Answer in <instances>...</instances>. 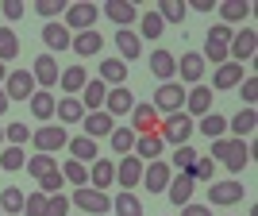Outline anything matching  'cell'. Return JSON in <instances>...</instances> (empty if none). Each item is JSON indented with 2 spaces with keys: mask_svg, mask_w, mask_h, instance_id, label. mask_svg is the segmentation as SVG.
Wrapping results in <instances>:
<instances>
[{
  "mask_svg": "<svg viewBox=\"0 0 258 216\" xmlns=\"http://www.w3.org/2000/svg\"><path fill=\"white\" fill-rule=\"evenodd\" d=\"M0 8H4V20L8 23H16V20H23V0H4V4H0Z\"/></svg>",
  "mask_w": 258,
  "mask_h": 216,
  "instance_id": "cell-54",
  "label": "cell"
},
{
  "mask_svg": "<svg viewBox=\"0 0 258 216\" xmlns=\"http://www.w3.org/2000/svg\"><path fill=\"white\" fill-rule=\"evenodd\" d=\"M193 128H197V131H205V135H208V143H212V139H224V135H227V120L220 116V112H208V116H201V120H197Z\"/></svg>",
  "mask_w": 258,
  "mask_h": 216,
  "instance_id": "cell-32",
  "label": "cell"
},
{
  "mask_svg": "<svg viewBox=\"0 0 258 216\" xmlns=\"http://www.w3.org/2000/svg\"><path fill=\"white\" fill-rule=\"evenodd\" d=\"M66 147H70V154H74L77 162H93V158H100V154H97V139H89V135H77V139H70Z\"/></svg>",
  "mask_w": 258,
  "mask_h": 216,
  "instance_id": "cell-37",
  "label": "cell"
},
{
  "mask_svg": "<svg viewBox=\"0 0 258 216\" xmlns=\"http://www.w3.org/2000/svg\"><path fill=\"white\" fill-rule=\"evenodd\" d=\"M0 143H4V128H0Z\"/></svg>",
  "mask_w": 258,
  "mask_h": 216,
  "instance_id": "cell-59",
  "label": "cell"
},
{
  "mask_svg": "<svg viewBox=\"0 0 258 216\" xmlns=\"http://www.w3.org/2000/svg\"><path fill=\"white\" fill-rule=\"evenodd\" d=\"M193 131H197V128H193V116H185V112H170L166 120H158L162 143H173V147H185Z\"/></svg>",
  "mask_w": 258,
  "mask_h": 216,
  "instance_id": "cell-2",
  "label": "cell"
},
{
  "mask_svg": "<svg viewBox=\"0 0 258 216\" xmlns=\"http://www.w3.org/2000/svg\"><path fill=\"white\" fill-rule=\"evenodd\" d=\"M100 81H104L108 89L123 85V81H127V66L119 62V58H104V62H100Z\"/></svg>",
  "mask_w": 258,
  "mask_h": 216,
  "instance_id": "cell-34",
  "label": "cell"
},
{
  "mask_svg": "<svg viewBox=\"0 0 258 216\" xmlns=\"http://www.w3.org/2000/svg\"><path fill=\"white\" fill-rule=\"evenodd\" d=\"M231 27H224V23H216L212 31L205 35V54H201V58H205V62H212V66H224L227 62V43H231Z\"/></svg>",
  "mask_w": 258,
  "mask_h": 216,
  "instance_id": "cell-4",
  "label": "cell"
},
{
  "mask_svg": "<svg viewBox=\"0 0 258 216\" xmlns=\"http://www.w3.org/2000/svg\"><path fill=\"white\" fill-rule=\"evenodd\" d=\"M35 77L31 70H8V77H4V93H8V100H31L35 97Z\"/></svg>",
  "mask_w": 258,
  "mask_h": 216,
  "instance_id": "cell-7",
  "label": "cell"
},
{
  "mask_svg": "<svg viewBox=\"0 0 258 216\" xmlns=\"http://www.w3.org/2000/svg\"><path fill=\"white\" fill-rule=\"evenodd\" d=\"M177 74H181V81H189V85H201V77H205V58L197 50L181 54V62H177Z\"/></svg>",
  "mask_w": 258,
  "mask_h": 216,
  "instance_id": "cell-24",
  "label": "cell"
},
{
  "mask_svg": "<svg viewBox=\"0 0 258 216\" xmlns=\"http://www.w3.org/2000/svg\"><path fill=\"white\" fill-rule=\"evenodd\" d=\"M43 216H70V197L66 193H50L46 197V212Z\"/></svg>",
  "mask_w": 258,
  "mask_h": 216,
  "instance_id": "cell-49",
  "label": "cell"
},
{
  "mask_svg": "<svg viewBox=\"0 0 258 216\" xmlns=\"http://www.w3.org/2000/svg\"><path fill=\"white\" fill-rule=\"evenodd\" d=\"M4 77H8V66H4V62H0V81H4Z\"/></svg>",
  "mask_w": 258,
  "mask_h": 216,
  "instance_id": "cell-58",
  "label": "cell"
},
{
  "mask_svg": "<svg viewBox=\"0 0 258 216\" xmlns=\"http://www.w3.org/2000/svg\"><path fill=\"white\" fill-rule=\"evenodd\" d=\"M23 189H16V185H8V189H0V212L4 216H20L23 212Z\"/></svg>",
  "mask_w": 258,
  "mask_h": 216,
  "instance_id": "cell-38",
  "label": "cell"
},
{
  "mask_svg": "<svg viewBox=\"0 0 258 216\" xmlns=\"http://www.w3.org/2000/svg\"><path fill=\"white\" fill-rule=\"evenodd\" d=\"M20 54V39H16V31L12 27H0V62H12Z\"/></svg>",
  "mask_w": 258,
  "mask_h": 216,
  "instance_id": "cell-44",
  "label": "cell"
},
{
  "mask_svg": "<svg viewBox=\"0 0 258 216\" xmlns=\"http://www.w3.org/2000/svg\"><path fill=\"white\" fill-rule=\"evenodd\" d=\"M158 108L151 104V100H135V108H131V131L135 135H151V131H158Z\"/></svg>",
  "mask_w": 258,
  "mask_h": 216,
  "instance_id": "cell-10",
  "label": "cell"
},
{
  "mask_svg": "<svg viewBox=\"0 0 258 216\" xmlns=\"http://www.w3.org/2000/svg\"><path fill=\"white\" fill-rule=\"evenodd\" d=\"M39 189H43L46 197H50V193H62V189H66V178H62V170H50V174H43V178H39Z\"/></svg>",
  "mask_w": 258,
  "mask_h": 216,
  "instance_id": "cell-48",
  "label": "cell"
},
{
  "mask_svg": "<svg viewBox=\"0 0 258 216\" xmlns=\"http://www.w3.org/2000/svg\"><path fill=\"white\" fill-rule=\"evenodd\" d=\"M193 189H197V182H193V174H189V170H181L177 178H170V185H166V193H170V201L177 208L193 201Z\"/></svg>",
  "mask_w": 258,
  "mask_h": 216,
  "instance_id": "cell-17",
  "label": "cell"
},
{
  "mask_svg": "<svg viewBox=\"0 0 258 216\" xmlns=\"http://www.w3.org/2000/svg\"><path fill=\"white\" fill-rule=\"evenodd\" d=\"M151 104L158 108V116H162V112H166V116H170V112H181V104H185V89H181V81H162Z\"/></svg>",
  "mask_w": 258,
  "mask_h": 216,
  "instance_id": "cell-8",
  "label": "cell"
},
{
  "mask_svg": "<svg viewBox=\"0 0 258 216\" xmlns=\"http://www.w3.org/2000/svg\"><path fill=\"white\" fill-rule=\"evenodd\" d=\"M8 104H12V100H8V93H4V85H0V116L8 112Z\"/></svg>",
  "mask_w": 258,
  "mask_h": 216,
  "instance_id": "cell-57",
  "label": "cell"
},
{
  "mask_svg": "<svg viewBox=\"0 0 258 216\" xmlns=\"http://www.w3.org/2000/svg\"><path fill=\"white\" fill-rule=\"evenodd\" d=\"M116 46H119V62H135L143 54V39L131 27H123V31H116Z\"/></svg>",
  "mask_w": 258,
  "mask_h": 216,
  "instance_id": "cell-26",
  "label": "cell"
},
{
  "mask_svg": "<svg viewBox=\"0 0 258 216\" xmlns=\"http://www.w3.org/2000/svg\"><path fill=\"white\" fill-rule=\"evenodd\" d=\"M254 50H258V31L254 27H243V31H235L231 35V43H227V62H250L254 58Z\"/></svg>",
  "mask_w": 258,
  "mask_h": 216,
  "instance_id": "cell-6",
  "label": "cell"
},
{
  "mask_svg": "<svg viewBox=\"0 0 258 216\" xmlns=\"http://www.w3.org/2000/svg\"><path fill=\"white\" fill-rule=\"evenodd\" d=\"M100 46H104V39H100L97 31H81V35H74L70 50H77L81 58H93V54H100Z\"/></svg>",
  "mask_w": 258,
  "mask_h": 216,
  "instance_id": "cell-33",
  "label": "cell"
},
{
  "mask_svg": "<svg viewBox=\"0 0 258 216\" xmlns=\"http://www.w3.org/2000/svg\"><path fill=\"white\" fill-rule=\"evenodd\" d=\"M151 74L158 77V81H173V74H177V58H173L170 50H154L151 54Z\"/></svg>",
  "mask_w": 258,
  "mask_h": 216,
  "instance_id": "cell-28",
  "label": "cell"
},
{
  "mask_svg": "<svg viewBox=\"0 0 258 216\" xmlns=\"http://www.w3.org/2000/svg\"><path fill=\"white\" fill-rule=\"evenodd\" d=\"M108 139H112V151H116V154H131V147H135V131H131V128H112Z\"/></svg>",
  "mask_w": 258,
  "mask_h": 216,
  "instance_id": "cell-43",
  "label": "cell"
},
{
  "mask_svg": "<svg viewBox=\"0 0 258 216\" xmlns=\"http://www.w3.org/2000/svg\"><path fill=\"white\" fill-rule=\"evenodd\" d=\"M4 139H8L12 147H23V143L31 139V128H27V124H8V128H4Z\"/></svg>",
  "mask_w": 258,
  "mask_h": 216,
  "instance_id": "cell-50",
  "label": "cell"
},
{
  "mask_svg": "<svg viewBox=\"0 0 258 216\" xmlns=\"http://www.w3.org/2000/svg\"><path fill=\"white\" fill-rule=\"evenodd\" d=\"M27 108H31V116L39 120V124H46V120L54 116V108H58V97H54L50 89H35V97L27 100Z\"/></svg>",
  "mask_w": 258,
  "mask_h": 216,
  "instance_id": "cell-21",
  "label": "cell"
},
{
  "mask_svg": "<svg viewBox=\"0 0 258 216\" xmlns=\"http://www.w3.org/2000/svg\"><path fill=\"white\" fill-rule=\"evenodd\" d=\"M104 97H108V85L100 81V77H93V81H85V89L77 93V100L85 104V112H100L104 108Z\"/></svg>",
  "mask_w": 258,
  "mask_h": 216,
  "instance_id": "cell-19",
  "label": "cell"
},
{
  "mask_svg": "<svg viewBox=\"0 0 258 216\" xmlns=\"http://www.w3.org/2000/svg\"><path fill=\"white\" fill-rule=\"evenodd\" d=\"M197 158H201V154H197L193 147H189V143L173 151V166H177V170H193V162H197Z\"/></svg>",
  "mask_w": 258,
  "mask_h": 216,
  "instance_id": "cell-52",
  "label": "cell"
},
{
  "mask_svg": "<svg viewBox=\"0 0 258 216\" xmlns=\"http://www.w3.org/2000/svg\"><path fill=\"white\" fill-rule=\"evenodd\" d=\"M43 43H46V54H54V50H70V43H74V35L66 31V23H46L43 27Z\"/></svg>",
  "mask_w": 258,
  "mask_h": 216,
  "instance_id": "cell-23",
  "label": "cell"
},
{
  "mask_svg": "<svg viewBox=\"0 0 258 216\" xmlns=\"http://www.w3.org/2000/svg\"><path fill=\"white\" fill-rule=\"evenodd\" d=\"M81 124H85V135H89V139H100V135H112V128H116V120L108 116L104 108H100V112H85V120H81Z\"/></svg>",
  "mask_w": 258,
  "mask_h": 216,
  "instance_id": "cell-25",
  "label": "cell"
},
{
  "mask_svg": "<svg viewBox=\"0 0 258 216\" xmlns=\"http://www.w3.org/2000/svg\"><path fill=\"white\" fill-rule=\"evenodd\" d=\"M0 216H4V212H0Z\"/></svg>",
  "mask_w": 258,
  "mask_h": 216,
  "instance_id": "cell-60",
  "label": "cell"
},
{
  "mask_svg": "<svg viewBox=\"0 0 258 216\" xmlns=\"http://www.w3.org/2000/svg\"><path fill=\"white\" fill-rule=\"evenodd\" d=\"M81 212H93V216H104V212H112V197L104 193V189H93V185H77L74 189V197H70Z\"/></svg>",
  "mask_w": 258,
  "mask_h": 216,
  "instance_id": "cell-3",
  "label": "cell"
},
{
  "mask_svg": "<svg viewBox=\"0 0 258 216\" xmlns=\"http://www.w3.org/2000/svg\"><path fill=\"white\" fill-rule=\"evenodd\" d=\"M66 8H70L66 0H39V4H35V12H39V16H43L46 23H54V20H58V16H62Z\"/></svg>",
  "mask_w": 258,
  "mask_h": 216,
  "instance_id": "cell-46",
  "label": "cell"
},
{
  "mask_svg": "<svg viewBox=\"0 0 258 216\" xmlns=\"http://www.w3.org/2000/svg\"><path fill=\"white\" fill-rule=\"evenodd\" d=\"M143 166H147V162L135 158V154H119V166H116V182H119V189H135V185L143 182Z\"/></svg>",
  "mask_w": 258,
  "mask_h": 216,
  "instance_id": "cell-13",
  "label": "cell"
},
{
  "mask_svg": "<svg viewBox=\"0 0 258 216\" xmlns=\"http://www.w3.org/2000/svg\"><path fill=\"white\" fill-rule=\"evenodd\" d=\"M131 108H135V93H131L127 85H112V89H108L104 112H108L112 120H116V116H131Z\"/></svg>",
  "mask_w": 258,
  "mask_h": 216,
  "instance_id": "cell-12",
  "label": "cell"
},
{
  "mask_svg": "<svg viewBox=\"0 0 258 216\" xmlns=\"http://www.w3.org/2000/svg\"><path fill=\"white\" fill-rule=\"evenodd\" d=\"M23 166H27V154H23V147H4V151H0V170H23Z\"/></svg>",
  "mask_w": 258,
  "mask_h": 216,
  "instance_id": "cell-42",
  "label": "cell"
},
{
  "mask_svg": "<svg viewBox=\"0 0 258 216\" xmlns=\"http://www.w3.org/2000/svg\"><path fill=\"white\" fill-rule=\"evenodd\" d=\"M104 16L116 23L119 31H123V27H131V23L139 20V8H135L131 0H108V4H104Z\"/></svg>",
  "mask_w": 258,
  "mask_h": 216,
  "instance_id": "cell-16",
  "label": "cell"
},
{
  "mask_svg": "<svg viewBox=\"0 0 258 216\" xmlns=\"http://www.w3.org/2000/svg\"><path fill=\"white\" fill-rule=\"evenodd\" d=\"M97 16H100V8H97V4H89V0H81V4H70V8H66V31H70V35L93 31Z\"/></svg>",
  "mask_w": 258,
  "mask_h": 216,
  "instance_id": "cell-5",
  "label": "cell"
},
{
  "mask_svg": "<svg viewBox=\"0 0 258 216\" xmlns=\"http://www.w3.org/2000/svg\"><path fill=\"white\" fill-rule=\"evenodd\" d=\"M85 81H89V70H85V66H70V70H62V77H58V85H62L70 97H77V93L85 89Z\"/></svg>",
  "mask_w": 258,
  "mask_h": 216,
  "instance_id": "cell-30",
  "label": "cell"
},
{
  "mask_svg": "<svg viewBox=\"0 0 258 216\" xmlns=\"http://www.w3.org/2000/svg\"><path fill=\"white\" fill-rule=\"evenodd\" d=\"M112 182H116V162L112 158H93L89 185H93V189H112Z\"/></svg>",
  "mask_w": 258,
  "mask_h": 216,
  "instance_id": "cell-22",
  "label": "cell"
},
{
  "mask_svg": "<svg viewBox=\"0 0 258 216\" xmlns=\"http://www.w3.org/2000/svg\"><path fill=\"white\" fill-rule=\"evenodd\" d=\"M162 135L158 131H151V135H135V147H131V154L135 158H143V162H154V158H162Z\"/></svg>",
  "mask_w": 258,
  "mask_h": 216,
  "instance_id": "cell-20",
  "label": "cell"
},
{
  "mask_svg": "<svg viewBox=\"0 0 258 216\" xmlns=\"http://www.w3.org/2000/svg\"><path fill=\"white\" fill-rule=\"evenodd\" d=\"M31 77H35V85H43V89L58 85V77H62L58 58H54V54H39V58H35V66H31Z\"/></svg>",
  "mask_w": 258,
  "mask_h": 216,
  "instance_id": "cell-15",
  "label": "cell"
},
{
  "mask_svg": "<svg viewBox=\"0 0 258 216\" xmlns=\"http://www.w3.org/2000/svg\"><path fill=\"white\" fill-rule=\"evenodd\" d=\"M46 212V193L43 189H35V193L23 197V216H43Z\"/></svg>",
  "mask_w": 258,
  "mask_h": 216,
  "instance_id": "cell-47",
  "label": "cell"
},
{
  "mask_svg": "<svg viewBox=\"0 0 258 216\" xmlns=\"http://www.w3.org/2000/svg\"><path fill=\"white\" fill-rule=\"evenodd\" d=\"M216 8H220V16H224V27H227V23H243L250 16L247 0H224V4H216Z\"/></svg>",
  "mask_w": 258,
  "mask_h": 216,
  "instance_id": "cell-36",
  "label": "cell"
},
{
  "mask_svg": "<svg viewBox=\"0 0 258 216\" xmlns=\"http://www.w3.org/2000/svg\"><path fill=\"white\" fill-rule=\"evenodd\" d=\"M31 143H35V151L54 154V151H62L66 143H70V135H66V128H54V124H46V128H35V131H31Z\"/></svg>",
  "mask_w": 258,
  "mask_h": 216,
  "instance_id": "cell-9",
  "label": "cell"
},
{
  "mask_svg": "<svg viewBox=\"0 0 258 216\" xmlns=\"http://www.w3.org/2000/svg\"><path fill=\"white\" fill-rule=\"evenodd\" d=\"M239 85H243V104H247V108H254V100H258V77L250 74V77H243Z\"/></svg>",
  "mask_w": 258,
  "mask_h": 216,
  "instance_id": "cell-53",
  "label": "cell"
},
{
  "mask_svg": "<svg viewBox=\"0 0 258 216\" xmlns=\"http://www.w3.org/2000/svg\"><path fill=\"white\" fill-rule=\"evenodd\" d=\"M189 4H193V8H197V12H212V8H216L212 0H189Z\"/></svg>",
  "mask_w": 258,
  "mask_h": 216,
  "instance_id": "cell-56",
  "label": "cell"
},
{
  "mask_svg": "<svg viewBox=\"0 0 258 216\" xmlns=\"http://www.w3.org/2000/svg\"><path fill=\"white\" fill-rule=\"evenodd\" d=\"M170 162H162V158H154L151 166H143V185L151 189V193H162L166 185H170Z\"/></svg>",
  "mask_w": 258,
  "mask_h": 216,
  "instance_id": "cell-18",
  "label": "cell"
},
{
  "mask_svg": "<svg viewBox=\"0 0 258 216\" xmlns=\"http://www.w3.org/2000/svg\"><path fill=\"white\" fill-rule=\"evenodd\" d=\"M189 174H193V182H212V174H216V158H197Z\"/></svg>",
  "mask_w": 258,
  "mask_h": 216,
  "instance_id": "cell-51",
  "label": "cell"
},
{
  "mask_svg": "<svg viewBox=\"0 0 258 216\" xmlns=\"http://www.w3.org/2000/svg\"><path fill=\"white\" fill-rule=\"evenodd\" d=\"M58 170V158L54 154H43V151H35V158H27V174L31 178H43V174Z\"/></svg>",
  "mask_w": 258,
  "mask_h": 216,
  "instance_id": "cell-41",
  "label": "cell"
},
{
  "mask_svg": "<svg viewBox=\"0 0 258 216\" xmlns=\"http://www.w3.org/2000/svg\"><path fill=\"white\" fill-rule=\"evenodd\" d=\"M62 178H66V185H89V166L77 162V158H70L62 166Z\"/></svg>",
  "mask_w": 258,
  "mask_h": 216,
  "instance_id": "cell-40",
  "label": "cell"
},
{
  "mask_svg": "<svg viewBox=\"0 0 258 216\" xmlns=\"http://www.w3.org/2000/svg\"><path fill=\"white\" fill-rule=\"evenodd\" d=\"M162 27H166V23L158 20V12H147V16H139V39H158Z\"/></svg>",
  "mask_w": 258,
  "mask_h": 216,
  "instance_id": "cell-45",
  "label": "cell"
},
{
  "mask_svg": "<svg viewBox=\"0 0 258 216\" xmlns=\"http://www.w3.org/2000/svg\"><path fill=\"white\" fill-rule=\"evenodd\" d=\"M208 158H220L231 174H239L243 166L250 162V147L243 139H231V135H224V139H212V154Z\"/></svg>",
  "mask_w": 258,
  "mask_h": 216,
  "instance_id": "cell-1",
  "label": "cell"
},
{
  "mask_svg": "<svg viewBox=\"0 0 258 216\" xmlns=\"http://www.w3.org/2000/svg\"><path fill=\"white\" fill-rule=\"evenodd\" d=\"M239 81H243V66H239V62L216 66V74H212V85H216V89H235Z\"/></svg>",
  "mask_w": 258,
  "mask_h": 216,
  "instance_id": "cell-29",
  "label": "cell"
},
{
  "mask_svg": "<svg viewBox=\"0 0 258 216\" xmlns=\"http://www.w3.org/2000/svg\"><path fill=\"white\" fill-rule=\"evenodd\" d=\"M243 201V185L235 182V178H227V182H212V189H208V205H220V208H231Z\"/></svg>",
  "mask_w": 258,
  "mask_h": 216,
  "instance_id": "cell-11",
  "label": "cell"
},
{
  "mask_svg": "<svg viewBox=\"0 0 258 216\" xmlns=\"http://www.w3.org/2000/svg\"><path fill=\"white\" fill-rule=\"evenodd\" d=\"M181 216H212V205H181Z\"/></svg>",
  "mask_w": 258,
  "mask_h": 216,
  "instance_id": "cell-55",
  "label": "cell"
},
{
  "mask_svg": "<svg viewBox=\"0 0 258 216\" xmlns=\"http://www.w3.org/2000/svg\"><path fill=\"white\" fill-rule=\"evenodd\" d=\"M181 112H185V116H197V120L208 116V112H212V89H208V85H193L189 93H185Z\"/></svg>",
  "mask_w": 258,
  "mask_h": 216,
  "instance_id": "cell-14",
  "label": "cell"
},
{
  "mask_svg": "<svg viewBox=\"0 0 258 216\" xmlns=\"http://www.w3.org/2000/svg\"><path fill=\"white\" fill-rule=\"evenodd\" d=\"M54 116L62 120V124H81V120H85V104L77 97H62L58 108H54Z\"/></svg>",
  "mask_w": 258,
  "mask_h": 216,
  "instance_id": "cell-31",
  "label": "cell"
},
{
  "mask_svg": "<svg viewBox=\"0 0 258 216\" xmlns=\"http://www.w3.org/2000/svg\"><path fill=\"white\" fill-rule=\"evenodd\" d=\"M254 128H258L254 108H239V116H235V120H227V131H231V139H247V135H254Z\"/></svg>",
  "mask_w": 258,
  "mask_h": 216,
  "instance_id": "cell-27",
  "label": "cell"
},
{
  "mask_svg": "<svg viewBox=\"0 0 258 216\" xmlns=\"http://www.w3.org/2000/svg\"><path fill=\"white\" fill-rule=\"evenodd\" d=\"M112 212L116 216H143V201L131 189H119V197L112 201Z\"/></svg>",
  "mask_w": 258,
  "mask_h": 216,
  "instance_id": "cell-35",
  "label": "cell"
},
{
  "mask_svg": "<svg viewBox=\"0 0 258 216\" xmlns=\"http://www.w3.org/2000/svg\"><path fill=\"white\" fill-rule=\"evenodd\" d=\"M185 16H189V8H185L181 0H162L158 4V20L162 23H185Z\"/></svg>",
  "mask_w": 258,
  "mask_h": 216,
  "instance_id": "cell-39",
  "label": "cell"
}]
</instances>
